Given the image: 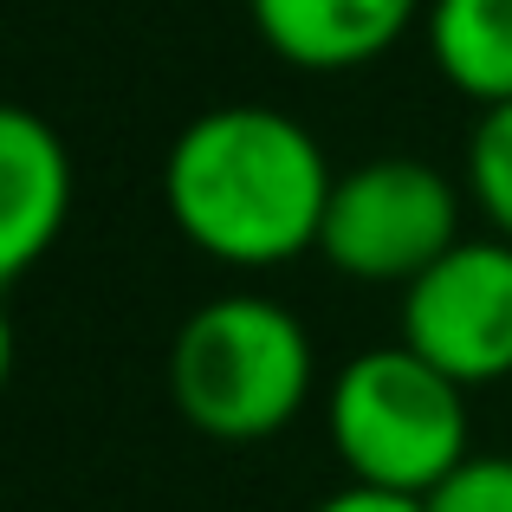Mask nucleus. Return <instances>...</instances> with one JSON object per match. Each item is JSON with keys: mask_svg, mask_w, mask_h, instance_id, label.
<instances>
[{"mask_svg": "<svg viewBox=\"0 0 512 512\" xmlns=\"http://www.w3.org/2000/svg\"><path fill=\"white\" fill-rule=\"evenodd\" d=\"M338 169L325 143L273 104H208L163 156L175 234L214 266L273 273L318 253Z\"/></svg>", "mask_w": 512, "mask_h": 512, "instance_id": "obj_1", "label": "nucleus"}, {"mask_svg": "<svg viewBox=\"0 0 512 512\" xmlns=\"http://www.w3.org/2000/svg\"><path fill=\"white\" fill-rule=\"evenodd\" d=\"M318 389V344L299 312L266 292L195 305L169 350V396L208 441H273Z\"/></svg>", "mask_w": 512, "mask_h": 512, "instance_id": "obj_2", "label": "nucleus"}, {"mask_svg": "<svg viewBox=\"0 0 512 512\" xmlns=\"http://www.w3.org/2000/svg\"><path fill=\"white\" fill-rule=\"evenodd\" d=\"M325 435L350 487L428 500L474 454L467 389L422 363L409 344H376L338 363L325 389Z\"/></svg>", "mask_w": 512, "mask_h": 512, "instance_id": "obj_3", "label": "nucleus"}, {"mask_svg": "<svg viewBox=\"0 0 512 512\" xmlns=\"http://www.w3.org/2000/svg\"><path fill=\"white\" fill-rule=\"evenodd\" d=\"M461 188L435 163L415 156H370L344 169L325 208L318 260L357 286H402L461 247Z\"/></svg>", "mask_w": 512, "mask_h": 512, "instance_id": "obj_4", "label": "nucleus"}, {"mask_svg": "<svg viewBox=\"0 0 512 512\" xmlns=\"http://www.w3.org/2000/svg\"><path fill=\"white\" fill-rule=\"evenodd\" d=\"M402 344L474 396L512 376V240L467 234L402 292Z\"/></svg>", "mask_w": 512, "mask_h": 512, "instance_id": "obj_5", "label": "nucleus"}, {"mask_svg": "<svg viewBox=\"0 0 512 512\" xmlns=\"http://www.w3.org/2000/svg\"><path fill=\"white\" fill-rule=\"evenodd\" d=\"M253 33L279 65L312 78L363 72L428 20V0H247Z\"/></svg>", "mask_w": 512, "mask_h": 512, "instance_id": "obj_6", "label": "nucleus"}, {"mask_svg": "<svg viewBox=\"0 0 512 512\" xmlns=\"http://www.w3.org/2000/svg\"><path fill=\"white\" fill-rule=\"evenodd\" d=\"M72 156L65 137L26 104L0 111V279H20L59 247L72 221Z\"/></svg>", "mask_w": 512, "mask_h": 512, "instance_id": "obj_7", "label": "nucleus"}, {"mask_svg": "<svg viewBox=\"0 0 512 512\" xmlns=\"http://www.w3.org/2000/svg\"><path fill=\"white\" fill-rule=\"evenodd\" d=\"M422 39L448 91L480 111L512 104V0H428Z\"/></svg>", "mask_w": 512, "mask_h": 512, "instance_id": "obj_8", "label": "nucleus"}, {"mask_svg": "<svg viewBox=\"0 0 512 512\" xmlns=\"http://www.w3.org/2000/svg\"><path fill=\"white\" fill-rule=\"evenodd\" d=\"M467 201L480 208L487 234L512 240V104L480 111L467 130Z\"/></svg>", "mask_w": 512, "mask_h": 512, "instance_id": "obj_9", "label": "nucleus"}, {"mask_svg": "<svg viewBox=\"0 0 512 512\" xmlns=\"http://www.w3.org/2000/svg\"><path fill=\"white\" fill-rule=\"evenodd\" d=\"M422 506L428 512H512V454H467Z\"/></svg>", "mask_w": 512, "mask_h": 512, "instance_id": "obj_10", "label": "nucleus"}, {"mask_svg": "<svg viewBox=\"0 0 512 512\" xmlns=\"http://www.w3.org/2000/svg\"><path fill=\"white\" fill-rule=\"evenodd\" d=\"M312 512H428L422 500H409V493H376V487H344L338 493H325Z\"/></svg>", "mask_w": 512, "mask_h": 512, "instance_id": "obj_11", "label": "nucleus"}]
</instances>
